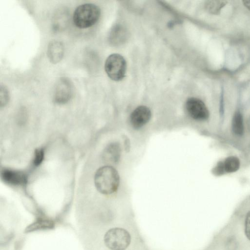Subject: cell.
<instances>
[{
	"instance_id": "cell-11",
	"label": "cell",
	"mask_w": 250,
	"mask_h": 250,
	"mask_svg": "<svg viewBox=\"0 0 250 250\" xmlns=\"http://www.w3.org/2000/svg\"><path fill=\"white\" fill-rule=\"evenodd\" d=\"M232 129L237 135H243L244 131L243 116L240 112H236L233 115L232 121Z\"/></svg>"
},
{
	"instance_id": "cell-6",
	"label": "cell",
	"mask_w": 250,
	"mask_h": 250,
	"mask_svg": "<svg viewBox=\"0 0 250 250\" xmlns=\"http://www.w3.org/2000/svg\"><path fill=\"white\" fill-rule=\"evenodd\" d=\"M73 92L72 83L66 77L60 78L57 82L54 93V101L59 104H64L71 99Z\"/></svg>"
},
{
	"instance_id": "cell-10",
	"label": "cell",
	"mask_w": 250,
	"mask_h": 250,
	"mask_svg": "<svg viewBox=\"0 0 250 250\" xmlns=\"http://www.w3.org/2000/svg\"><path fill=\"white\" fill-rule=\"evenodd\" d=\"M120 155V148L117 143L109 145L105 149L103 153V158L105 161L116 162Z\"/></svg>"
},
{
	"instance_id": "cell-18",
	"label": "cell",
	"mask_w": 250,
	"mask_h": 250,
	"mask_svg": "<svg viewBox=\"0 0 250 250\" xmlns=\"http://www.w3.org/2000/svg\"><path fill=\"white\" fill-rule=\"evenodd\" d=\"M244 5L249 10H250V0H243V1Z\"/></svg>"
},
{
	"instance_id": "cell-8",
	"label": "cell",
	"mask_w": 250,
	"mask_h": 250,
	"mask_svg": "<svg viewBox=\"0 0 250 250\" xmlns=\"http://www.w3.org/2000/svg\"><path fill=\"white\" fill-rule=\"evenodd\" d=\"M1 177L5 183L13 186L24 185L27 179L24 173L7 168L1 171Z\"/></svg>"
},
{
	"instance_id": "cell-1",
	"label": "cell",
	"mask_w": 250,
	"mask_h": 250,
	"mask_svg": "<svg viewBox=\"0 0 250 250\" xmlns=\"http://www.w3.org/2000/svg\"><path fill=\"white\" fill-rule=\"evenodd\" d=\"M94 182L97 190L100 193L108 195L117 190L120 178L114 167L106 166L98 169L95 175Z\"/></svg>"
},
{
	"instance_id": "cell-19",
	"label": "cell",
	"mask_w": 250,
	"mask_h": 250,
	"mask_svg": "<svg viewBox=\"0 0 250 250\" xmlns=\"http://www.w3.org/2000/svg\"><path fill=\"white\" fill-rule=\"evenodd\" d=\"M247 125L249 131H250V118L249 119L248 121H247Z\"/></svg>"
},
{
	"instance_id": "cell-9",
	"label": "cell",
	"mask_w": 250,
	"mask_h": 250,
	"mask_svg": "<svg viewBox=\"0 0 250 250\" xmlns=\"http://www.w3.org/2000/svg\"><path fill=\"white\" fill-rule=\"evenodd\" d=\"M64 53L63 43L58 41H52L49 43L47 54L50 61L56 63L62 59Z\"/></svg>"
},
{
	"instance_id": "cell-16",
	"label": "cell",
	"mask_w": 250,
	"mask_h": 250,
	"mask_svg": "<svg viewBox=\"0 0 250 250\" xmlns=\"http://www.w3.org/2000/svg\"><path fill=\"white\" fill-rule=\"evenodd\" d=\"M245 232L248 239L250 240V211L246 215L245 222Z\"/></svg>"
},
{
	"instance_id": "cell-7",
	"label": "cell",
	"mask_w": 250,
	"mask_h": 250,
	"mask_svg": "<svg viewBox=\"0 0 250 250\" xmlns=\"http://www.w3.org/2000/svg\"><path fill=\"white\" fill-rule=\"evenodd\" d=\"M151 116V111L147 107L144 105L139 106L130 114L131 125L134 128L139 129L149 122Z\"/></svg>"
},
{
	"instance_id": "cell-17",
	"label": "cell",
	"mask_w": 250,
	"mask_h": 250,
	"mask_svg": "<svg viewBox=\"0 0 250 250\" xmlns=\"http://www.w3.org/2000/svg\"><path fill=\"white\" fill-rule=\"evenodd\" d=\"M213 172L215 175H221L226 173L223 165V162H219L214 167Z\"/></svg>"
},
{
	"instance_id": "cell-12",
	"label": "cell",
	"mask_w": 250,
	"mask_h": 250,
	"mask_svg": "<svg viewBox=\"0 0 250 250\" xmlns=\"http://www.w3.org/2000/svg\"><path fill=\"white\" fill-rule=\"evenodd\" d=\"M223 165L225 172L232 173L238 170L240 163L239 159L237 157L231 156L225 160Z\"/></svg>"
},
{
	"instance_id": "cell-15",
	"label": "cell",
	"mask_w": 250,
	"mask_h": 250,
	"mask_svg": "<svg viewBox=\"0 0 250 250\" xmlns=\"http://www.w3.org/2000/svg\"><path fill=\"white\" fill-rule=\"evenodd\" d=\"M9 92L5 86L1 85L0 89V106L5 105L8 102Z\"/></svg>"
},
{
	"instance_id": "cell-2",
	"label": "cell",
	"mask_w": 250,
	"mask_h": 250,
	"mask_svg": "<svg viewBox=\"0 0 250 250\" xmlns=\"http://www.w3.org/2000/svg\"><path fill=\"white\" fill-rule=\"evenodd\" d=\"M100 16V9L93 3H84L75 10L73 20L75 25L80 28H86L94 25Z\"/></svg>"
},
{
	"instance_id": "cell-3",
	"label": "cell",
	"mask_w": 250,
	"mask_h": 250,
	"mask_svg": "<svg viewBox=\"0 0 250 250\" xmlns=\"http://www.w3.org/2000/svg\"><path fill=\"white\" fill-rule=\"evenodd\" d=\"M104 240L105 246L111 250H125L131 242V236L125 229L114 228L104 234Z\"/></svg>"
},
{
	"instance_id": "cell-5",
	"label": "cell",
	"mask_w": 250,
	"mask_h": 250,
	"mask_svg": "<svg viewBox=\"0 0 250 250\" xmlns=\"http://www.w3.org/2000/svg\"><path fill=\"white\" fill-rule=\"evenodd\" d=\"M187 113L193 119L197 121H205L209 117V113L204 103L196 98L188 99L185 104Z\"/></svg>"
},
{
	"instance_id": "cell-13",
	"label": "cell",
	"mask_w": 250,
	"mask_h": 250,
	"mask_svg": "<svg viewBox=\"0 0 250 250\" xmlns=\"http://www.w3.org/2000/svg\"><path fill=\"white\" fill-rule=\"evenodd\" d=\"M225 0H209L206 3L207 10L211 14H218L221 10L227 4Z\"/></svg>"
},
{
	"instance_id": "cell-14",
	"label": "cell",
	"mask_w": 250,
	"mask_h": 250,
	"mask_svg": "<svg viewBox=\"0 0 250 250\" xmlns=\"http://www.w3.org/2000/svg\"><path fill=\"white\" fill-rule=\"evenodd\" d=\"M44 152L43 148L37 149L35 151L33 163L34 166L40 165L43 160Z\"/></svg>"
},
{
	"instance_id": "cell-4",
	"label": "cell",
	"mask_w": 250,
	"mask_h": 250,
	"mask_svg": "<svg viewBox=\"0 0 250 250\" xmlns=\"http://www.w3.org/2000/svg\"><path fill=\"white\" fill-rule=\"evenodd\" d=\"M104 69L110 79L115 81H121L125 74L126 61L122 55L117 53L112 54L105 61Z\"/></svg>"
}]
</instances>
